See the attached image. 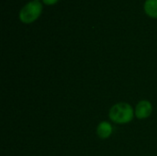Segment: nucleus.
<instances>
[{"instance_id":"1","label":"nucleus","mask_w":157,"mask_h":156,"mask_svg":"<svg viewBox=\"0 0 157 156\" xmlns=\"http://www.w3.org/2000/svg\"><path fill=\"white\" fill-rule=\"evenodd\" d=\"M109 116L113 122L118 124H124L132 120L134 111L130 104L121 102L115 104L110 108Z\"/></svg>"},{"instance_id":"2","label":"nucleus","mask_w":157,"mask_h":156,"mask_svg":"<svg viewBox=\"0 0 157 156\" xmlns=\"http://www.w3.org/2000/svg\"><path fill=\"white\" fill-rule=\"evenodd\" d=\"M42 5L40 1H31L27 3L19 12V19L21 22L29 24L34 22L40 16Z\"/></svg>"},{"instance_id":"3","label":"nucleus","mask_w":157,"mask_h":156,"mask_svg":"<svg viewBox=\"0 0 157 156\" xmlns=\"http://www.w3.org/2000/svg\"><path fill=\"white\" fill-rule=\"evenodd\" d=\"M153 111L152 104L147 100L140 101L135 108V115L139 120H144L147 119Z\"/></svg>"},{"instance_id":"4","label":"nucleus","mask_w":157,"mask_h":156,"mask_svg":"<svg viewBox=\"0 0 157 156\" xmlns=\"http://www.w3.org/2000/svg\"><path fill=\"white\" fill-rule=\"evenodd\" d=\"M112 126L107 122V121H103V122H100L97 128V133L98 135L99 136V138L101 139H107L109 138L111 133H112Z\"/></svg>"},{"instance_id":"5","label":"nucleus","mask_w":157,"mask_h":156,"mask_svg":"<svg viewBox=\"0 0 157 156\" xmlns=\"http://www.w3.org/2000/svg\"><path fill=\"white\" fill-rule=\"evenodd\" d=\"M145 13L154 18H157V0H146L144 3Z\"/></svg>"},{"instance_id":"6","label":"nucleus","mask_w":157,"mask_h":156,"mask_svg":"<svg viewBox=\"0 0 157 156\" xmlns=\"http://www.w3.org/2000/svg\"><path fill=\"white\" fill-rule=\"evenodd\" d=\"M59 0H42V2L47 5V6H52V5H55Z\"/></svg>"},{"instance_id":"7","label":"nucleus","mask_w":157,"mask_h":156,"mask_svg":"<svg viewBox=\"0 0 157 156\" xmlns=\"http://www.w3.org/2000/svg\"><path fill=\"white\" fill-rule=\"evenodd\" d=\"M34 1H39V0H34Z\"/></svg>"}]
</instances>
